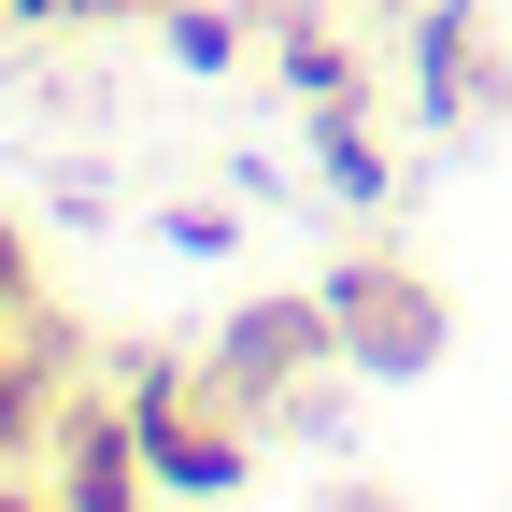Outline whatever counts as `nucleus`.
Instances as JSON below:
<instances>
[{"label":"nucleus","mask_w":512,"mask_h":512,"mask_svg":"<svg viewBox=\"0 0 512 512\" xmlns=\"http://www.w3.org/2000/svg\"><path fill=\"white\" fill-rule=\"evenodd\" d=\"M313 512H399V498H384V484H328V498H313Z\"/></svg>","instance_id":"11"},{"label":"nucleus","mask_w":512,"mask_h":512,"mask_svg":"<svg viewBox=\"0 0 512 512\" xmlns=\"http://www.w3.org/2000/svg\"><path fill=\"white\" fill-rule=\"evenodd\" d=\"M498 100H512L498 15H484V0H427V15H413V114L427 128H498Z\"/></svg>","instance_id":"4"},{"label":"nucleus","mask_w":512,"mask_h":512,"mask_svg":"<svg viewBox=\"0 0 512 512\" xmlns=\"http://www.w3.org/2000/svg\"><path fill=\"white\" fill-rule=\"evenodd\" d=\"M271 15H228V0H157V57L171 72H242V43Z\"/></svg>","instance_id":"7"},{"label":"nucleus","mask_w":512,"mask_h":512,"mask_svg":"<svg viewBox=\"0 0 512 512\" xmlns=\"http://www.w3.org/2000/svg\"><path fill=\"white\" fill-rule=\"evenodd\" d=\"M328 328H342V370L356 384H427L441 356H456V313H441V285L413 271V256L356 242L328 271Z\"/></svg>","instance_id":"2"},{"label":"nucleus","mask_w":512,"mask_h":512,"mask_svg":"<svg viewBox=\"0 0 512 512\" xmlns=\"http://www.w3.org/2000/svg\"><path fill=\"white\" fill-rule=\"evenodd\" d=\"M15 29H72V15H100V0H0Z\"/></svg>","instance_id":"10"},{"label":"nucleus","mask_w":512,"mask_h":512,"mask_svg":"<svg viewBox=\"0 0 512 512\" xmlns=\"http://www.w3.org/2000/svg\"><path fill=\"white\" fill-rule=\"evenodd\" d=\"M0 512H43V484H15V470H0Z\"/></svg>","instance_id":"12"},{"label":"nucleus","mask_w":512,"mask_h":512,"mask_svg":"<svg viewBox=\"0 0 512 512\" xmlns=\"http://www.w3.org/2000/svg\"><path fill=\"white\" fill-rule=\"evenodd\" d=\"M342 370V328H328V285H285V299H242L228 328L200 342V384H214V413L242 427H285L313 384Z\"/></svg>","instance_id":"1"},{"label":"nucleus","mask_w":512,"mask_h":512,"mask_svg":"<svg viewBox=\"0 0 512 512\" xmlns=\"http://www.w3.org/2000/svg\"><path fill=\"white\" fill-rule=\"evenodd\" d=\"M100 15H157V0H100Z\"/></svg>","instance_id":"13"},{"label":"nucleus","mask_w":512,"mask_h":512,"mask_svg":"<svg viewBox=\"0 0 512 512\" xmlns=\"http://www.w3.org/2000/svg\"><path fill=\"white\" fill-rule=\"evenodd\" d=\"M15 313H29V228L0 214V328H15Z\"/></svg>","instance_id":"9"},{"label":"nucleus","mask_w":512,"mask_h":512,"mask_svg":"<svg viewBox=\"0 0 512 512\" xmlns=\"http://www.w3.org/2000/svg\"><path fill=\"white\" fill-rule=\"evenodd\" d=\"M43 512H157L143 427H128L114 384L100 399H57V427H43Z\"/></svg>","instance_id":"3"},{"label":"nucleus","mask_w":512,"mask_h":512,"mask_svg":"<svg viewBox=\"0 0 512 512\" xmlns=\"http://www.w3.org/2000/svg\"><path fill=\"white\" fill-rule=\"evenodd\" d=\"M271 72H285V100H356L342 29H328V15H299V0H271Z\"/></svg>","instance_id":"6"},{"label":"nucleus","mask_w":512,"mask_h":512,"mask_svg":"<svg viewBox=\"0 0 512 512\" xmlns=\"http://www.w3.org/2000/svg\"><path fill=\"white\" fill-rule=\"evenodd\" d=\"M157 242H171V256H242V214H214V200H171V214H157Z\"/></svg>","instance_id":"8"},{"label":"nucleus","mask_w":512,"mask_h":512,"mask_svg":"<svg viewBox=\"0 0 512 512\" xmlns=\"http://www.w3.org/2000/svg\"><path fill=\"white\" fill-rule=\"evenodd\" d=\"M299 143H313V171H328L342 214H384V200H399V171H384V143H370L356 100H299Z\"/></svg>","instance_id":"5"}]
</instances>
